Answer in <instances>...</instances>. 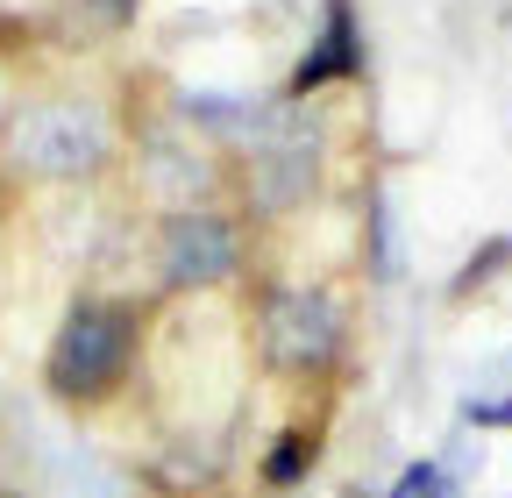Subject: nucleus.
<instances>
[{"label": "nucleus", "instance_id": "f257e3e1", "mask_svg": "<svg viewBox=\"0 0 512 498\" xmlns=\"http://www.w3.org/2000/svg\"><path fill=\"white\" fill-rule=\"evenodd\" d=\"M136 349H143L136 306L114 299V292H79L72 306H64L57 335H50L43 385H50L64 406H100V399L121 392L128 370H136Z\"/></svg>", "mask_w": 512, "mask_h": 498}, {"label": "nucleus", "instance_id": "f03ea898", "mask_svg": "<svg viewBox=\"0 0 512 498\" xmlns=\"http://www.w3.org/2000/svg\"><path fill=\"white\" fill-rule=\"evenodd\" d=\"M256 349L278 378H320L349 349V299L328 278H292L256 299Z\"/></svg>", "mask_w": 512, "mask_h": 498}, {"label": "nucleus", "instance_id": "7ed1b4c3", "mask_svg": "<svg viewBox=\"0 0 512 498\" xmlns=\"http://www.w3.org/2000/svg\"><path fill=\"white\" fill-rule=\"evenodd\" d=\"M114 157V129L93 100H43L8 129V164L36 185H86Z\"/></svg>", "mask_w": 512, "mask_h": 498}, {"label": "nucleus", "instance_id": "20e7f679", "mask_svg": "<svg viewBox=\"0 0 512 498\" xmlns=\"http://www.w3.org/2000/svg\"><path fill=\"white\" fill-rule=\"evenodd\" d=\"M242 271V221L221 207L164 214L150 235V285L164 292H221Z\"/></svg>", "mask_w": 512, "mask_h": 498}, {"label": "nucleus", "instance_id": "39448f33", "mask_svg": "<svg viewBox=\"0 0 512 498\" xmlns=\"http://www.w3.org/2000/svg\"><path fill=\"white\" fill-rule=\"evenodd\" d=\"M320 171H328V157H320V136L306 129V121H278V129L249 150V178H242V193L256 214H299L320 200Z\"/></svg>", "mask_w": 512, "mask_h": 498}, {"label": "nucleus", "instance_id": "423d86ee", "mask_svg": "<svg viewBox=\"0 0 512 498\" xmlns=\"http://www.w3.org/2000/svg\"><path fill=\"white\" fill-rule=\"evenodd\" d=\"M214 185H221L214 150H200L185 129H157V136L143 143V193H150V200H164V214L214 207Z\"/></svg>", "mask_w": 512, "mask_h": 498}, {"label": "nucleus", "instance_id": "0eeeda50", "mask_svg": "<svg viewBox=\"0 0 512 498\" xmlns=\"http://www.w3.org/2000/svg\"><path fill=\"white\" fill-rule=\"evenodd\" d=\"M313 449H320V442H313V427H299V434H278V442L264 449V484H271V491L299 484V477L313 470Z\"/></svg>", "mask_w": 512, "mask_h": 498}]
</instances>
